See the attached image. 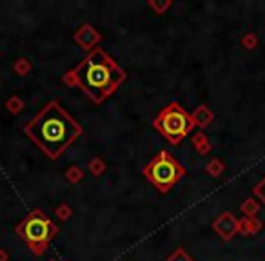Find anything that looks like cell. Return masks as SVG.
Listing matches in <instances>:
<instances>
[{
    "instance_id": "3957f363",
    "label": "cell",
    "mask_w": 265,
    "mask_h": 261,
    "mask_svg": "<svg viewBox=\"0 0 265 261\" xmlns=\"http://www.w3.org/2000/svg\"><path fill=\"white\" fill-rule=\"evenodd\" d=\"M15 232L27 245L31 252L36 254V256H42L48 250L49 243L57 238L58 227L53 223V220L48 214L42 212L40 209H35L18 223Z\"/></svg>"
},
{
    "instance_id": "d6986e66",
    "label": "cell",
    "mask_w": 265,
    "mask_h": 261,
    "mask_svg": "<svg viewBox=\"0 0 265 261\" xmlns=\"http://www.w3.org/2000/svg\"><path fill=\"white\" fill-rule=\"evenodd\" d=\"M55 214H57V218H60V220H69L71 214H73V209H71L67 203H60L55 209Z\"/></svg>"
},
{
    "instance_id": "ba28073f",
    "label": "cell",
    "mask_w": 265,
    "mask_h": 261,
    "mask_svg": "<svg viewBox=\"0 0 265 261\" xmlns=\"http://www.w3.org/2000/svg\"><path fill=\"white\" fill-rule=\"evenodd\" d=\"M193 116V122H195V125H198L200 129H205L207 125H211L214 120V114L213 111L207 107V105H198V107L195 109V113H191Z\"/></svg>"
},
{
    "instance_id": "ffe728a7",
    "label": "cell",
    "mask_w": 265,
    "mask_h": 261,
    "mask_svg": "<svg viewBox=\"0 0 265 261\" xmlns=\"http://www.w3.org/2000/svg\"><path fill=\"white\" fill-rule=\"evenodd\" d=\"M242 44H244L245 49L252 51V49H256V46H258V36L254 35V33H247V35L242 38Z\"/></svg>"
},
{
    "instance_id": "5bb4252c",
    "label": "cell",
    "mask_w": 265,
    "mask_h": 261,
    "mask_svg": "<svg viewBox=\"0 0 265 261\" xmlns=\"http://www.w3.org/2000/svg\"><path fill=\"white\" fill-rule=\"evenodd\" d=\"M13 71L18 74V76H26V74H29V71H31V62L27 60V58H18V60L13 64Z\"/></svg>"
},
{
    "instance_id": "7402d4cb",
    "label": "cell",
    "mask_w": 265,
    "mask_h": 261,
    "mask_svg": "<svg viewBox=\"0 0 265 261\" xmlns=\"http://www.w3.org/2000/svg\"><path fill=\"white\" fill-rule=\"evenodd\" d=\"M8 259H9L8 252H6L4 248H0V261H8Z\"/></svg>"
},
{
    "instance_id": "4fadbf2b",
    "label": "cell",
    "mask_w": 265,
    "mask_h": 261,
    "mask_svg": "<svg viewBox=\"0 0 265 261\" xmlns=\"http://www.w3.org/2000/svg\"><path fill=\"white\" fill-rule=\"evenodd\" d=\"M87 170L93 174V176H102V174L105 172V161L102 160V158H93L89 163H87Z\"/></svg>"
},
{
    "instance_id": "6da1fadb",
    "label": "cell",
    "mask_w": 265,
    "mask_h": 261,
    "mask_svg": "<svg viewBox=\"0 0 265 261\" xmlns=\"http://www.w3.org/2000/svg\"><path fill=\"white\" fill-rule=\"evenodd\" d=\"M24 135L49 158L58 160L74 140L82 136V125L57 100L48 102L24 125Z\"/></svg>"
},
{
    "instance_id": "44dd1931",
    "label": "cell",
    "mask_w": 265,
    "mask_h": 261,
    "mask_svg": "<svg viewBox=\"0 0 265 261\" xmlns=\"http://www.w3.org/2000/svg\"><path fill=\"white\" fill-rule=\"evenodd\" d=\"M254 196H256L258 200L265 205V176L260 180V183H258L256 187H254Z\"/></svg>"
},
{
    "instance_id": "5b68a950",
    "label": "cell",
    "mask_w": 265,
    "mask_h": 261,
    "mask_svg": "<svg viewBox=\"0 0 265 261\" xmlns=\"http://www.w3.org/2000/svg\"><path fill=\"white\" fill-rule=\"evenodd\" d=\"M153 127H155L162 136H165L169 144L178 145L180 142L195 129V122H193L191 114L187 113L182 105L173 102V104L165 105L160 113L155 116Z\"/></svg>"
},
{
    "instance_id": "2e32d148",
    "label": "cell",
    "mask_w": 265,
    "mask_h": 261,
    "mask_svg": "<svg viewBox=\"0 0 265 261\" xmlns=\"http://www.w3.org/2000/svg\"><path fill=\"white\" fill-rule=\"evenodd\" d=\"M6 109H8L9 113H13V114H18L24 109V102L18 98V96H11L8 102H6Z\"/></svg>"
},
{
    "instance_id": "7c38bea8",
    "label": "cell",
    "mask_w": 265,
    "mask_h": 261,
    "mask_svg": "<svg viewBox=\"0 0 265 261\" xmlns=\"http://www.w3.org/2000/svg\"><path fill=\"white\" fill-rule=\"evenodd\" d=\"M240 210L244 212L245 218H254L260 210V203H256V200H252V198H247V200L242 201Z\"/></svg>"
},
{
    "instance_id": "8992f818",
    "label": "cell",
    "mask_w": 265,
    "mask_h": 261,
    "mask_svg": "<svg viewBox=\"0 0 265 261\" xmlns=\"http://www.w3.org/2000/svg\"><path fill=\"white\" fill-rule=\"evenodd\" d=\"M73 40H74V44H79L84 51L91 53L93 49L98 48V44L102 42V35L96 31L95 26H91V24H84V26H80L79 29L74 31Z\"/></svg>"
},
{
    "instance_id": "7a4b0ae2",
    "label": "cell",
    "mask_w": 265,
    "mask_h": 261,
    "mask_svg": "<svg viewBox=\"0 0 265 261\" xmlns=\"http://www.w3.org/2000/svg\"><path fill=\"white\" fill-rule=\"evenodd\" d=\"M126 78V71L104 49L96 48L87 53L86 58L74 69L67 71L62 76V82L69 87H79L93 104L100 105L118 91Z\"/></svg>"
},
{
    "instance_id": "e0dca14e",
    "label": "cell",
    "mask_w": 265,
    "mask_h": 261,
    "mask_svg": "<svg viewBox=\"0 0 265 261\" xmlns=\"http://www.w3.org/2000/svg\"><path fill=\"white\" fill-rule=\"evenodd\" d=\"M147 4H149V8L151 9H155V13L157 15H164L165 11L173 6V2H169V0H165V2H160V0H158V2L157 0H149Z\"/></svg>"
},
{
    "instance_id": "9c48e42d",
    "label": "cell",
    "mask_w": 265,
    "mask_h": 261,
    "mask_svg": "<svg viewBox=\"0 0 265 261\" xmlns=\"http://www.w3.org/2000/svg\"><path fill=\"white\" fill-rule=\"evenodd\" d=\"M261 231V222H258L256 218H242L238 220V232L244 236H252Z\"/></svg>"
},
{
    "instance_id": "277c9868",
    "label": "cell",
    "mask_w": 265,
    "mask_h": 261,
    "mask_svg": "<svg viewBox=\"0 0 265 261\" xmlns=\"http://www.w3.org/2000/svg\"><path fill=\"white\" fill-rule=\"evenodd\" d=\"M143 176L160 194H167L185 176V169L167 151H160L143 167Z\"/></svg>"
},
{
    "instance_id": "52a82bcc",
    "label": "cell",
    "mask_w": 265,
    "mask_h": 261,
    "mask_svg": "<svg viewBox=\"0 0 265 261\" xmlns=\"http://www.w3.org/2000/svg\"><path fill=\"white\" fill-rule=\"evenodd\" d=\"M213 231L222 239L229 241L238 234V218H235L233 212H222L213 222Z\"/></svg>"
},
{
    "instance_id": "9a60e30c",
    "label": "cell",
    "mask_w": 265,
    "mask_h": 261,
    "mask_svg": "<svg viewBox=\"0 0 265 261\" xmlns=\"http://www.w3.org/2000/svg\"><path fill=\"white\" fill-rule=\"evenodd\" d=\"M82 178H84V170L80 169V167L73 165V167H69V169L65 170V180H67V182H71V183H79Z\"/></svg>"
},
{
    "instance_id": "30bf717a",
    "label": "cell",
    "mask_w": 265,
    "mask_h": 261,
    "mask_svg": "<svg viewBox=\"0 0 265 261\" xmlns=\"http://www.w3.org/2000/svg\"><path fill=\"white\" fill-rule=\"evenodd\" d=\"M193 145H195L196 152L202 154V156H205V154L211 152V142H209L207 135H205L204 130H198V133L193 136Z\"/></svg>"
},
{
    "instance_id": "603a6c76",
    "label": "cell",
    "mask_w": 265,
    "mask_h": 261,
    "mask_svg": "<svg viewBox=\"0 0 265 261\" xmlns=\"http://www.w3.org/2000/svg\"><path fill=\"white\" fill-rule=\"evenodd\" d=\"M51 261H57V259H51Z\"/></svg>"
},
{
    "instance_id": "8fae6325",
    "label": "cell",
    "mask_w": 265,
    "mask_h": 261,
    "mask_svg": "<svg viewBox=\"0 0 265 261\" xmlns=\"http://www.w3.org/2000/svg\"><path fill=\"white\" fill-rule=\"evenodd\" d=\"M223 170H225V163H223L220 158H213V160H211L207 165H205V172H207L209 176H213V178L222 176Z\"/></svg>"
},
{
    "instance_id": "ac0fdd59",
    "label": "cell",
    "mask_w": 265,
    "mask_h": 261,
    "mask_svg": "<svg viewBox=\"0 0 265 261\" xmlns=\"http://www.w3.org/2000/svg\"><path fill=\"white\" fill-rule=\"evenodd\" d=\"M165 261H195V259H193L191 254H187L185 248L180 247V248H176V250H174V252L171 254Z\"/></svg>"
}]
</instances>
